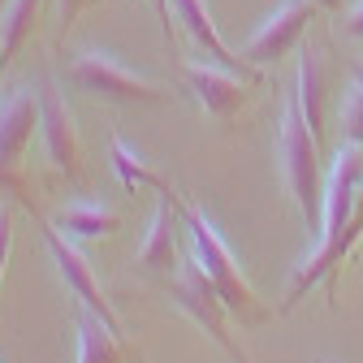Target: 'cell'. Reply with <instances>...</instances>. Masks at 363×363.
Returning <instances> with one entry per match:
<instances>
[{
    "instance_id": "1",
    "label": "cell",
    "mask_w": 363,
    "mask_h": 363,
    "mask_svg": "<svg viewBox=\"0 0 363 363\" xmlns=\"http://www.w3.org/2000/svg\"><path fill=\"white\" fill-rule=\"evenodd\" d=\"M359 182H363V147L346 143L337 152V160L329 164L325 177V220H320V238H315V251L303 259V268L294 272V281L281 298V307L290 311L325 272H337V264L350 251V220H354V195H359Z\"/></svg>"
},
{
    "instance_id": "2",
    "label": "cell",
    "mask_w": 363,
    "mask_h": 363,
    "mask_svg": "<svg viewBox=\"0 0 363 363\" xmlns=\"http://www.w3.org/2000/svg\"><path fill=\"white\" fill-rule=\"evenodd\" d=\"M277 156H281V177L286 191L303 216L307 230H320L325 220V160H320V139L311 134L294 91L281 104V125H277Z\"/></svg>"
},
{
    "instance_id": "3",
    "label": "cell",
    "mask_w": 363,
    "mask_h": 363,
    "mask_svg": "<svg viewBox=\"0 0 363 363\" xmlns=\"http://www.w3.org/2000/svg\"><path fill=\"white\" fill-rule=\"evenodd\" d=\"M177 208H182V225H186V234H191L195 259H199V268L212 277V286L220 290L225 307L238 315V325H264V320H268V307L259 303L255 286L247 281L242 264L234 259V251L225 247V238L216 234V225H212V220L203 216V208L191 203L186 195H177Z\"/></svg>"
},
{
    "instance_id": "4",
    "label": "cell",
    "mask_w": 363,
    "mask_h": 363,
    "mask_svg": "<svg viewBox=\"0 0 363 363\" xmlns=\"http://www.w3.org/2000/svg\"><path fill=\"white\" fill-rule=\"evenodd\" d=\"M169 294H173V303L191 315V325L195 329H203L225 354H230L234 363H251V354L242 350V342L234 337V329H230V307H225V298H220V290L212 286V277L199 268V259H195V251L191 255H182V268L169 277Z\"/></svg>"
},
{
    "instance_id": "5",
    "label": "cell",
    "mask_w": 363,
    "mask_h": 363,
    "mask_svg": "<svg viewBox=\"0 0 363 363\" xmlns=\"http://www.w3.org/2000/svg\"><path fill=\"white\" fill-rule=\"evenodd\" d=\"M65 78H69V86L86 91V96L117 100V104H164L169 100V86L125 69L108 52H74L65 65Z\"/></svg>"
},
{
    "instance_id": "6",
    "label": "cell",
    "mask_w": 363,
    "mask_h": 363,
    "mask_svg": "<svg viewBox=\"0 0 363 363\" xmlns=\"http://www.w3.org/2000/svg\"><path fill=\"white\" fill-rule=\"evenodd\" d=\"M35 134H39V91L13 86L0 100V191L18 195L22 203H30L26 182H22V156Z\"/></svg>"
},
{
    "instance_id": "7",
    "label": "cell",
    "mask_w": 363,
    "mask_h": 363,
    "mask_svg": "<svg viewBox=\"0 0 363 363\" xmlns=\"http://www.w3.org/2000/svg\"><path fill=\"white\" fill-rule=\"evenodd\" d=\"M39 139H43V160L48 173L61 182H82V139H78V121L65 96L48 82L39 86Z\"/></svg>"
},
{
    "instance_id": "8",
    "label": "cell",
    "mask_w": 363,
    "mask_h": 363,
    "mask_svg": "<svg viewBox=\"0 0 363 363\" xmlns=\"http://www.w3.org/2000/svg\"><path fill=\"white\" fill-rule=\"evenodd\" d=\"M26 212L39 220V212H35V203H26ZM39 230H43V242H48V251H52V259H57V272L65 277V286L74 290V298L86 307V311H96L100 320L117 333V337H125V329H121V320H117V311H113V303L104 298V290H100V281H96V272H91V264H86V255L69 242V238H61V225H48V220H39Z\"/></svg>"
},
{
    "instance_id": "9",
    "label": "cell",
    "mask_w": 363,
    "mask_h": 363,
    "mask_svg": "<svg viewBox=\"0 0 363 363\" xmlns=\"http://www.w3.org/2000/svg\"><path fill=\"white\" fill-rule=\"evenodd\" d=\"M182 82L199 100V108L216 121V125H234L238 113L251 104V78L230 74V69H212V65H195V61H177Z\"/></svg>"
},
{
    "instance_id": "10",
    "label": "cell",
    "mask_w": 363,
    "mask_h": 363,
    "mask_svg": "<svg viewBox=\"0 0 363 363\" xmlns=\"http://www.w3.org/2000/svg\"><path fill=\"white\" fill-rule=\"evenodd\" d=\"M315 9H320L315 0H281V5L255 26V35L247 39L242 57H247L251 65H277L290 48H298V43H303V35H307Z\"/></svg>"
},
{
    "instance_id": "11",
    "label": "cell",
    "mask_w": 363,
    "mask_h": 363,
    "mask_svg": "<svg viewBox=\"0 0 363 363\" xmlns=\"http://www.w3.org/2000/svg\"><path fill=\"white\" fill-rule=\"evenodd\" d=\"M173 5V22H182V30H186L199 48H203V57H212L220 69H230V74H242V78H251V82H259V74H255V65L247 61V57H238L230 43L220 39V30H216V22H212V9H208V0H169Z\"/></svg>"
},
{
    "instance_id": "12",
    "label": "cell",
    "mask_w": 363,
    "mask_h": 363,
    "mask_svg": "<svg viewBox=\"0 0 363 363\" xmlns=\"http://www.w3.org/2000/svg\"><path fill=\"white\" fill-rule=\"evenodd\" d=\"M177 230H186L182 225V208H177V191L160 195V208L152 216V230L139 247V268L143 272H156V277H173L182 268V251H177Z\"/></svg>"
},
{
    "instance_id": "13",
    "label": "cell",
    "mask_w": 363,
    "mask_h": 363,
    "mask_svg": "<svg viewBox=\"0 0 363 363\" xmlns=\"http://www.w3.org/2000/svg\"><path fill=\"white\" fill-rule=\"evenodd\" d=\"M294 100L311 125V134L320 139L325 147V104H329V65H325V52L307 43L303 57H298V78H294Z\"/></svg>"
},
{
    "instance_id": "14",
    "label": "cell",
    "mask_w": 363,
    "mask_h": 363,
    "mask_svg": "<svg viewBox=\"0 0 363 363\" xmlns=\"http://www.w3.org/2000/svg\"><path fill=\"white\" fill-rule=\"evenodd\" d=\"M57 225L69 234V238H100V234H117L121 230V212L108 208V203H91V199H78V203H65L57 212Z\"/></svg>"
},
{
    "instance_id": "15",
    "label": "cell",
    "mask_w": 363,
    "mask_h": 363,
    "mask_svg": "<svg viewBox=\"0 0 363 363\" xmlns=\"http://www.w3.org/2000/svg\"><path fill=\"white\" fill-rule=\"evenodd\" d=\"M74 329H78V363H125L121 354V337L100 320L96 311H78L74 315Z\"/></svg>"
},
{
    "instance_id": "16",
    "label": "cell",
    "mask_w": 363,
    "mask_h": 363,
    "mask_svg": "<svg viewBox=\"0 0 363 363\" xmlns=\"http://www.w3.org/2000/svg\"><path fill=\"white\" fill-rule=\"evenodd\" d=\"M108 160H113V169H117V177H121V186L125 191H160V195H169L173 186L169 182L134 152L121 134H108Z\"/></svg>"
},
{
    "instance_id": "17",
    "label": "cell",
    "mask_w": 363,
    "mask_h": 363,
    "mask_svg": "<svg viewBox=\"0 0 363 363\" xmlns=\"http://www.w3.org/2000/svg\"><path fill=\"white\" fill-rule=\"evenodd\" d=\"M39 9H43V0H9L5 22H0V74L30 43V35L39 26Z\"/></svg>"
},
{
    "instance_id": "18",
    "label": "cell",
    "mask_w": 363,
    "mask_h": 363,
    "mask_svg": "<svg viewBox=\"0 0 363 363\" xmlns=\"http://www.w3.org/2000/svg\"><path fill=\"white\" fill-rule=\"evenodd\" d=\"M342 134H346V143H359L363 147V86L359 82L350 86V96L342 104Z\"/></svg>"
},
{
    "instance_id": "19",
    "label": "cell",
    "mask_w": 363,
    "mask_h": 363,
    "mask_svg": "<svg viewBox=\"0 0 363 363\" xmlns=\"http://www.w3.org/2000/svg\"><path fill=\"white\" fill-rule=\"evenodd\" d=\"M91 5V0H57V39L65 43V35H69V26L78 22V13Z\"/></svg>"
},
{
    "instance_id": "20",
    "label": "cell",
    "mask_w": 363,
    "mask_h": 363,
    "mask_svg": "<svg viewBox=\"0 0 363 363\" xmlns=\"http://www.w3.org/2000/svg\"><path fill=\"white\" fill-rule=\"evenodd\" d=\"M9 251H13V212H9V208H0V281H5Z\"/></svg>"
},
{
    "instance_id": "21",
    "label": "cell",
    "mask_w": 363,
    "mask_h": 363,
    "mask_svg": "<svg viewBox=\"0 0 363 363\" xmlns=\"http://www.w3.org/2000/svg\"><path fill=\"white\" fill-rule=\"evenodd\" d=\"M156 13H160V30H164V43H173V5H169V0H156Z\"/></svg>"
},
{
    "instance_id": "22",
    "label": "cell",
    "mask_w": 363,
    "mask_h": 363,
    "mask_svg": "<svg viewBox=\"0 0 363 363\" xmlns=\"http://www.w3.org/2000/svg\"><path fill=\"white\" fill-rule=\"evenodd\" d=\"M346 35H354V39H363V5H354V9L346 13Z\"/></svg>"
},
{
    "instance_id": "23",
    "label": "cell",
    "mask_w": 363,
    "mask_h": 363,
    "mask_svg": "<svg viewBox=\"0 0 363 363\" xmlns=\"http://www.w3.org/2000/svg\"><path fill=\"white\" fill-rule=\"evenodd\" d=\"M315 5H320V9H329V13H337V9H342V0H315Z\"/></svg>"
},
{
    "instance_id": "24",
    "label": "cell",
    "mask_w": 363,
    "mask_h": 363,
    "mask_svg": "<svg viewBox=\"0 0 363 363\" xmlns=\"http://www.w3.org/2000/svg\"><path fill=\"white\" fill-rule=\"evenodd\" d=\"M350 74H354V82L363 86V61H354V65H350Z\"/></svg>"
},
{
    "instance_id": "25",
    "label": "cell",
    "mask_w": 363,
    "mask_h": 363,
    "mask_svg": "<svg viewBox=\"0 0 363 363\" xmlns=\"http://www.w3.org/2000/svg\"><path fill=\"white\" fill-rule=\"evenodd\" d=\"M5 9H9V0H0V13H5Z\"/></svg>"
},
{
    "instance_id": "26",
    "label": "cell",
    "mask_w": 363,
    "mask_h": 363,
    "mask_svg": "<svg viewBox=\"0 0 363 363\" xmlns=\"http://www.w3.org/2000/svg\"><path fill=\"white\" fill-rule=\"evenodd\" d=\"M0 363H5V359H0Z\"/></svg>"
}]
</instances>
